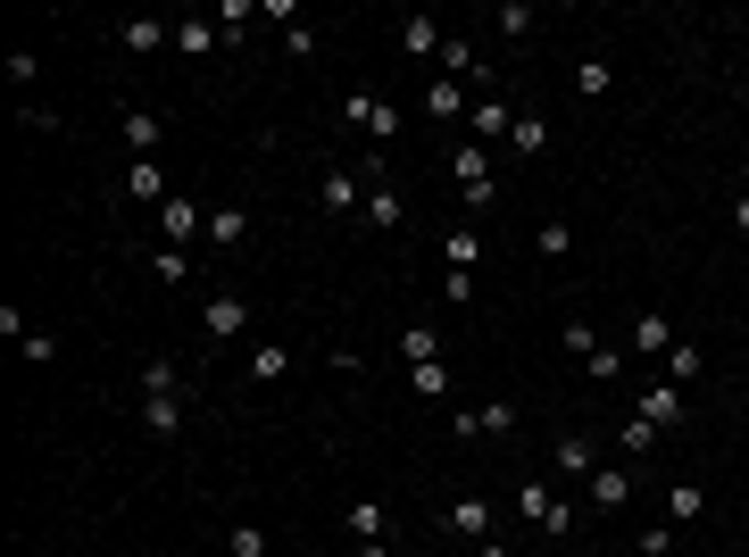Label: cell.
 <instances>
[{
	"instance_id": "6da1fadb",
	"label": "cell",
	"mask_w": 749,
	"mask_h": 557,
	"mask_svg": "<svg viewBox=\"0 0 749 557\" xmlns=\"http://www.w3.org/2000/svg\"><path fill=\"white\" fill-rule=\"evenodd\" d=\"M517 516L533 524V533H550V540H566V533H575V507H566L550 483H517Z\"/></svg>"
},
{
	"instance_id": "7a4b0ae2",
	"label": "cell",
	"mask_w": 749,
	"mask_h": 557,
	"mask_svg": "<svg viewBox=\"0 0 749 557\" xmlns=\"http://www.w3.org/2000/svg\"><path fill=\"white\" fill-rule=\"evenodd\" d=\"M341 125H358L374 150L400 142V109H392V100H374V92H350V100H341Z\"/></svg>"
},
{
	"instance_id": "3957f363",
	"label": "cell",
	"mask_w": 749,
	"mask_h": 557,
	"mask_svg": "<svg viewBox=\"0 0 749 557\" xmlns=\"http://www.w3.org/2000/svg\"><path fill=\"white\" fill-rule=\"evenodd\" d=\"M449 433L458 441H500V433H517V400H484V408L449 416Z\"/></svg>"
},
{
	"instance_id": "277c9868",
	"label": "cell",
	"mask_w": 749,
	"mask_h": 557,
	"mask_svg": "<svg viewBox=\"0 0 749 557\" xmlns=\"http://www.w3.org/2000/svg\"><path fill=\"white\" fill-rule=\"evenodd\" d=\"M500 133H517V109H508V92H475V109H467V142H500Z\"/></svg>"
},
{
	"instance_id": "5b68a950",
	"label": "cell",
	"mask_w": 749,
	"mask_h": 557,
	"mask_svg": "<svg viewBox=\"0 0 749 557\" xmlns=\"http://www.w3.org/2000/svg\"><path fill=\"white\" fill-rule=\"evenodd\" d=\"M317 208L325 217H358V208H367V184H358L350 167H325L317 175Z\"/></svg>"
},
{
	"instance_id": "8992f818",
	"label": "cell",
	"mask_w": 749,
	"mask_h": 557,
	"mask_svg": "<svg viewBox=\"0 0 749 557\" xmlns=\"http://www.w3.org/2000/svg\"><path fill=\"white\" fill-rule=\"evenodd\" d=\"M200 325H208V341H242V334H250V299H242V292H217V299L200 308Z\"/></svg>"
},
{
	"instance_id": "52a82bcc",
	"label": "cell",
	"mask_w": 749,
	"mask_h": 557,
	"mask_svg": "<svg viewBox=\"0 0 749 557\" xmlns=\"http://www.w3.org/2000/svg\"><path fill=\"white\" fill-rule=\"evenodd\" d=\"M117 133H126V150H133V159H159V142H167V125H159V109H133V100L117 109Z\"/></svg>"
},
{
	"instance_id": "ba28073f",
	"label": "cell",
	"mask_w": 749,
	"mask_h": 557,
	"mask_svg": "<svg viewBox=\"0 0 749 557\" xmlns=\"http://www.w3.org/2000/svg\"><path fill=\"white\" fill-rule=\"evenodd\" d=\"M159 233H167V250H184V242H208V217L192 200H167L159 208Z\"/></svg>"
},
{
	"instance_id": "9c48e42d",
	"label": "cell",
	"mask_w": 749,
	"mask_h": 557,
	"mask_svg": "<svg viewBox=\"0 0 749 557\" xmlns=\"http://www.w3.org/2000/svg\"><path fill=\"white\" fill-rule=\"evenodd\" d=\"M625 350H633V358H666V350H674V325H666L658 308H641L633 334H625Z\"/></svg>"
},
{
	"instance_id": "30bf717a",
	"label": "cell",
	"mask_w": 749,
	"mask_h": 557,
	"mask_svg": "<svg viewBox=\"0 0 749 557\" xmlns=\"http://www.w3.org/2000/svg\"><path fill=\"white\" fill-rule=\"evenodd\" d=\"M583 500H591V507H608V516H617V507L633 500V466H599L591 483H583Z\"/></svg>"
},
{
	"instance_id": "8fae6325",
	"label": "cell",
	"mask_w": 749,
	"mask_h": 557,
	"mask_svg": "<svg viewBox=\"0 0 749 557\" xmlns=\"http://www.w3.org/2000/svg\"><path fill=\"white\" fill-rule=\"evenodd\" d=\"M442 524H449L458 540H491V500H475V491H467V500L442 507Z\"/></svg>"
},
{
	"instance_id": "7c38bea8",
	"label": "cell",
	"mask_w": 749,
	"mask_h": 557,
	"mask_svg": "<svg viewBox=\"0 0 749 557\" xmlns=\"http://www.w3.org/2000/svg\"><path fill=\"white\" fill-rule=\"evenodd\" d=\"M449 175H458V192H491V150L484 142H458V150H449Z\"/></svg>"
},
{
	"instance_id": "4fadbf2b",
	"label": "cell",
	"mask_w": 749,
	"mask_h": 557,
	"mask_svg": "<svg viewBox=\"0 0 749 557\" xmlns=\"http://www.w3.org/2000/svg\"><path fill=\"white\" fill-rule=\"evenodd\" d=\"M367 167H374V184H367V208H358V217H367V225H409V208H400V192L383 184V159H367Z\"/></svg>"
},
{
	"instance_id": "5bb4252c",
	"label": "cell",
	"mask_w": 749,
	"mask_h": 557,
	"mask_svg": "<svg viewBox=\"0 0 749 557\" xmlns=\"http://www.w3.org/2000/svg\"><path fill=\"white\" fill-rule=\"evenodd\" d=\"M126 192H133V200H150V208H167V200H175L159 159H133V167H126Z\"/></svg>"
},
{
	"instance_id": "9a60e30c",
	"label": "cell",
	"mask_w": 749,
	"mask_h": 557,
	"mask_svg": "<svg viewBox=\"0 0 749 557\" xmlns=\"http://www.w3.org/2000/svg\"><path fill=\"white\" fill-rule=\"evenodd\" d=\"M558 474H566V483H591V474H599L591 433H566V441H558Z\"/></svg>"
},
{
	"instance_id": "2e32d148",
	"label": "cell",
	"mask_w": 749,
	"mask_h": 557,
	"mask_svg": "<svg viewBox=\"0 0 749 557\" xmlns=\"http://www.w3.org/2000/svg\"><path fill=\"white\" fill-rule=\"evenodd\" d=\"M142 400H184V367L175 358H142Z\"/></svg>"
},
{
	"instance_id": "e0dca14e",
	"label": "cell",
	"mask_w": 749,
	"mask_h": 557,
	"mask_svg": "<svg viewBox=\"0 0 749 557\" xmlns=\"http://www.w3.org/2000/svg\"><path fill=\"white\" fill-rule=\"evenodd\" d=\"M467 109H475L467 84H449V75H433V84H425V117H467Z\"/></svg>"
},
{
	"instance_id": "ac0fdd59",
	"label": "cell",
	"mask_w": 749,
	"mask_h": 557,
	"mask_svg": "<svg viewBox=\"0 0 749 557\" xmlns=\"http://www.w3.org/2000/svg\"><path fill=\"white\" fill-rule=\"evenodd\" d=\"M442 25H433V18H400V51H409V58H442Z\"/></svg>"
},
{
	"instance_id": "d6986e66",
	"label": "cell",
	"mask_w": 749,
	"mask_h": 557,
	"mask_svg": "<svg viewBox=\"0 0 749 557\" xmlns=\"http://www.w3.org/2000/svg\"><path fill=\"white\" fill-rule=\"evenodd\" d=\"M142 425H150V441H175L184 433V400H142Z\"/></svg>"
},
{
	"instance_id": "ffe728a7",
	"label": "cell",
	"mask_w": 749,
	"mask_h": 557,
	"mask_svg": "<svg viewBox=\"0 0 749 557\" xmlns=\"http://www.w3.org/2000/svg\"><path fill=\"white\" fill-rule=\"evenodd\" d=\"M658 367H666V383L683 391V383H699V367H708V358H699V341H674V350L658 358Z\"/></svg>"
},
{
	"instance_id": "44dd1931",
	"label": "cell",
	"mask_w": 749,
	"mask_h": 557,
	"mask_svg": "<svg viewBox=\"0 0 749 557\" xmlns=\"http://www.w3.org/2000/svg\"><path fill=\"white\" fill-rule=\"evenodd\" d=\"M117 42H126V51L142 58V51H159V42H175V25H159V18H133V25H117Z\"/></svg>"
},
{
	"instance_id": "7402d4cb",
	"label": "cell",
	"mask_w": 749,
	"mask_h": 557,
	"mask_svg": "<svg viewBox=\"0 0 749 557\" xmlns=\"http://www.w3.org/2000/svg\"><path fill=\"white\" fill-rule=\"evenodd\" d=\"M217 34H225V25H200V18H175V51H184V58H208V51H217Z\"/></svg>"
},
{
	"instance_id": "603a6c76",
	"label": "cell",
	"mask_w": 749,
	"mask_h": 557,
	"mask_svg": "<svg viewBox=\"0 0 749 557\" xmlns=\"http://www.w3.org/2000/svg\"><path fill=\"white\" fill-rule=\"evenodd\" d=\"M283 367H292V358H283V341H259V350H250V367H242V374H250V383L267 391V383H283Z\"/></svg>"
},
{
	"instance_id": "cb8c5ba5",
	"label": "cell",
	"mask_w": 749,
	"mask_h": 557,
	"mask_svg": "<svg viewBox=\"0 0 749 557\" xmlns=\"http://www.w3.org/2000/svg\"><path fill=\"white\" fill-rule=\"evenodd\" d=\"M208 242H217V250H242L250 242V217H242V208H217V217H208Z\"/></svg>"
},
{
	"instance_id": "d4e9b609",
	"label": "cell",
	"mask_w": 749,
	"mask_h": 557,
	"mask_svg": "<svg viewBox=\"0 0 749 557\" xmlns=\"http://www.w3.org/2000/svg\"><path fill=\"white\" fill-rule=\"evenodd\" d=\"M699 507H708V491H699V483H674V491H666V524H674V533H683Z\"/></svg>"
},
{
	"instance_id": "484cf974",
	"label": "cell",
	"mask_w": 749,
	"mask_h": 557,
	"mask_svg": "<svg viewBox=\"0 0 749 557\" xmlns=\"http://www.w3.org/2000/svg\"><path fill=\"white\" fill-rule=\"evenodd\" d=\"M400 358H409V367H433V358H442V334H433V325H409V334H400Z\"/></svg>"
},
{
	"instance_id": "4316f807",
	"label": "cell",
	"mask_w": 749,
	"mask_h": 557,
	"mask_svg": "<svg viewBox=\"0 0 749 557\" xmlns=\"http://www.w3.org/2000/svg\"><path fill=\"white\" fill-rule=\"evenodd\" d=\"M442 250H449V266H458V275H475V259H484V233H475V225H458Z\"/></svg>"
},
{
	"instance_id": "83f0119b",
	"label": "cell",
	"mask_w": 749,
	"mask_h": 557,
	"mask_svg": "<svg viewBox=\"0 0 749 557\" xmlns=\"http://www.w3.org/2000/svg\"><path fill=\"white\" fill-rule=\"evenodd\" d=\"M641 416H650V425H674V416H683V391H674V383L641 391Z\"/></svg>"
},
{
	"instance_id": "f1b7e54d",
	"label": "cell",
	"mask_w": 749,
	"mask_h": 557,
	"mask_svg": "<svg viewBox=\"0 0 749 557\" xmlns=\"http://www.w3.org/2000/svg\"><path fill=\"white\" fill-rule=\"evenodd\" d=\"M383 524H392V516H383V500H350V533L358 540H383Z\"/></svg>"
},
{
	"instance_id": "f546056e",
	"label": "cell",
	"mask_w": 749,
	"mask_h": 557,
	"mask_svg": "<svg viewBox=\"0 0 749 557\" xmlns=\"http://www.w3.org/2000/svg\"><path fill=\"white\" fill-rule=\"evenodd\" d=\"M583 374H591V383H617V374H625V350H617V341H599V350L583 358Z\"/></svg>"
},
{
	"instance_id": "4dcf8cb0",
	"label": "cell",
	"mask_w": 749,
	"mask_h": 557,
	"mask_svg": "<svg viewBox=\"0 0 749 557\" xmlns=\"http://www.w3.org/2000/svg\"><path fill=\"white\" fill-rule=\"evenodd\" d=\"M491 25H500L508 42H524V34H533V9H524V0H500V9H491Z\"/></svg>"
},
{
	"instance_id": "1f68e13d",
	"label": "cell",
	"mask_w": 749,
	"mask_h": 557,
	"mask_svg": "<svg viewBox=\"0 0 749 557\" xmlns=\"http://www.w3.org/2000/svg\"><path fill=\"white\" fill-rule=\"evenodd\" d=\"M225 557H267V524H234V533H225Z\"/></svg>"
},
{
	"instance_id": "d6a6232c",
	"label": "cell",
	"mask_w": 749,
	"mask_h": 557,
	"mask_svg": "<svg viewBox=\"0 0 749 557\" xmlns=\"http://www.w3.org/2000/svg\"><path fill=\"white\" fill-rule=\"evenodd\" d=\"M617 441H625V458H650V449H658V425H650V416H633V425H617Z\"/></svg>"
},
{
	"instance_id": "836d02e7",
	"label": "cell",
	"mask_w": 749,
	"mask_h": 557,
	"mask_svg": "<svg viewBox=\"0 0 749 557\" xmlns=\"http://www.w3.org/2000/svg\"><path fill=\"white\" fill-rule=\"evenodd\" d=\"M558 350L591 358V350H599V334H591V325H583V316H566V325H558Z\"/></svg>"
},
{
	"instance_id": "e575fe53",
	"label": "cell",
	"mask_w": 749,
	"mask_h": 557,
	"mask_svg": "<svg viewBox=\"0 0 749 557\" xmlns=\"http://www.w3.org/2000/svg\"><path fill=\"white\" fill-rule=\"evenodd\" d=\"M617 75H608V58H575V92H608Z\"/></svg>"
},
{
	"instance_id": "d590c367",
	"label": "cell",
	"mask_w": 749,
	"mask_h": 557,
	"mask_svg": "<svg viewBox=\"0 0 749 557\" xmlns=\"http://www.w3.org/2000/svg\"><path fill=\"white\" fill-rule=\"evenodd\" d=\"M508 142H517V150H524V159H533V150H542V142H550V125H542V117H517V133H508Z\"/></svg>"
},
{
	"instance_id": "8d00e7d4",
	"label": "cell",
	"mask_w": 749,
	"mask_h": 557,
	"mask_svg": "<svg viewBox=\"0 0 749 557\" xmlns=\"http://www.w3.org/2000/svg\"><path fill=\"white\" fill-rule=\"evenodd\" d=\"M416 374V391H425V400H442V391H449V367H442V358H433V367H409Z\"/></svg>"
},
{
	"instance_id": "74e56055",
	"label": "cell",
	"mask_w": 749,
	"mask_h": 557,
	"mask_svg": "<svg viewBox=\"0 0 749 557\" xmlns=\"http://www.w3.org/2000/svg\"><path fill=\"white\" fill-rule=\"evenodd\" d=\"M566 242H575L566 225H542V233H533V250H542V259H566Z\"/></svg>"
},
{
	"instance_id": "f35d334b",
	"label": "cell",
	"mask_w": 749,
	"mask_h": 557,
	"mask_svg": "<svg viewBox=\"0 0 749 557\" xmlns=\"http://www.w3.org/2000/svg\"><path fill=\"white\" fill-rule=\"evenodd\" d=\"M150 275H159V283H184L192 266H184V250H159V259H150Z\"/></svg>"
},
{
	"instance_id": "ab89813d",
	"label": "cell",
	"mask_w": 749,
	"mask_h": 557,
	"mask_svg": "<svg viewBox=\"0 0 749 557\" xmlns=\"http://www.w3.org/2000/svg\"><path fill=\"white\" fill-rule=\"evenodd\" d=\"M34 75H42V58H34V51H9V84H18V92L34 84Z\"/></svg>"
},
{
	"instance_id": "60d3db41",
	"label": "cell",
	"mask_w": 749,
	"mask_h": 557,
	"mask_svg": "<svg viewBox=\"0 0 749 557\" xmlns=\"http://www.w3.org/2000/svg\"><path fill=\"white\" fill-rule=\"evenodd\" d=\"M732 225H741V233H749V192H741V200H732Z\"/></svg>"
},
{
	"instance_id": "b9f144b4",
	"label": "cell",
	"mask_w": 749,
	"mask_h": 557,
	"mask_svg": "<svg viewBox=\"0 0 749 557\" xmlns=\"http://www.w3.org/2000/svg\"><path fill=\"white\" fill-rule=\"evenodd\" d=\"M358 557H392V549H383V540H358Z\"/></svg>"
},
{
	"instance_id": "7bdbcfd3",
	"label": "cell",
	"mask_w": 749,
	"mask_h": 557,
	"mask_svg": "<svg viewBox=\"0 0 749 557\" xmlns=\"http://www.w3.org/2000/svg\"><path fill=\"white\" fill-rule=\"evenodd\" d=\"M741 533H749V507H741Z\"/></svg>"
}]
</instances>
